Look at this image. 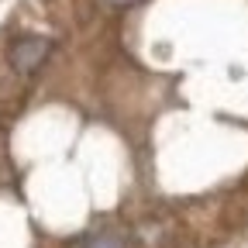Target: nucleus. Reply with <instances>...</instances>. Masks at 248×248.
Returning <instances> with one entry per match:
<instances>
[{"label":"nucleus","mask_w":248,"mask_h":248,"mask_svg":"<svg viewBox=\"0 0 248 248\" xmlns=\"http://www.w3.org/2000/svg\"><path fill=\"white\" fill-rule=\"evenodd\" d=\"M69 248H131V245H128V238L121 231H93V234L73 241Z\"/></svg>","instance_id":"2"},{"label":"nucleus","mask_w":248,"mask_h":248,"mask_svg":"<svg viewBox=\"0 0 248 248\" xmlns=\"http://www.w3.org/2000/svg\"><path fill=\"white\" fill-rule=\"evenodd\" d=\"M110 7H128V4H138V0H107Z\"/></svg>","instance_id":"3"},{"label":"nucleus","mask_w":248,"mask_h":248,"mask_svg":"<svg viewBox=\"0 0 248 248\" xmlns=\"http://www.w3.org/2000/svg\"><path fill=\"white\" fill-rule=\"evenodd\" d=\"M48 52H52V42L48 38H42V35H21V38L11 42L7 62H11L17 73H35L42 62L48 59Z\"/></svg>","instance_id":"1"}]
</instances>
